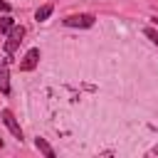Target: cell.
<instances>
[{
    "instance_id": "cell-1",
    "label": "cell",
    "mask_w": 158,
    "mask_h": 158,
    "mask_svg": "<svg viewBox=\"0 0 158 158\" xmlns=\"http://www.w3.org/2000/svg\"><path fill=\"white\" fill-rule=\"evenodd\" d=\"M22 37H25V27L22 25H12L10 32H7V40H5V52L7 54H15L17 47L22 44Z\"/></svg>"
},
{
    "instance_id": "cell-11",
    "label": "cell",
    "mask_w": 158,
    "mask_h": 158,
    "mask_svg": "<svg viewBox=\"0 0 158 158\" xmlns=\"http://www.w3.org/2000/svg\"><path fill=\"white\" fill-rule=\"evenodd\" d=\"M2 146H5V141H2V138H0V148H2Z\"/></svg>"
},
{
    "instance_id": "cell-7",
    "label": "cell",
    "mask_w": 158,
    "mask_h": 158,
    "mask_svg": "<svg viewBox=\"0 0 158 158\" xmlns=\"http://www.w3.org/2000/svg\"><path fill=\"white\" fill-rule=\"evenodd\" d=\"M49 15H52V5H42V7L35 12V20H37V22H44Z\"/></svg>"
},
{
    "instance_id": "cell-3",
    "label": "cell",
    "mask_w": 158,
    "mask_h": 158,
    "mask_svg": "<svg viewBox=\"0 0 158 158\" xmlns=\"http://www.w3.org/2000/svg\"><path fill=\"white\" fill-rule=\"evenodd\" d=\"M0 118H2V123L10 128V133H12L17 141H22V128H20V123H17L15 114H12L10 109H2V111H0Z\"/></svg>"
},
{
    "instance_id": "cell-8",
    "label": "cell",
    "mask_w": 158,
    "mask_h": 158,
    "mask_svg": "<svg viewBox=\"0 0 158 158\" xmlns=\"http://www.w3.org/2000/svg\"><path fill=\"white\" fill-rule=\"evenodd\" d=\"M12 25H15V20H12L10 15H2V17H0V32H10Z\"/></svg>"
},
{
    "instance_id": "cell-2",
    "label": "cell",
    "mask_w": 158,
    "mask_h": 158,
    "mask_svg": "<svg viewBox=\"0 0 158 158\" xmlns=\"http://www.w3.org/2000/svg\"><path fill=\"white\" fill-rule=\"evenodd\" d=\"M62 22H64L67 27H81V30H86V27H94L96 17H94L91 12H79V15H67Z\"/></svg>"
},
{
    "instance_id": "cell-5",
    "label": "cell",
    "mask_w": 158,
    "mask_h": 158,
    "mask_svg": "<svg viewBox=\"0 0 158 158\" xmlns=\"http://www.w3.org/2000/svg\"><path fill=\"white\" fill-rule=\"evenodd\" d=\"M0 91L2 94H10V74H7V67L0 64Z\"/></svg>"
},
{
    "instance_id": "cell-6",
    "label": "cell",
    "mask_w": 158,
    "mask_h": 158,
    "mask_svg": "<svg viewBox=\"0 0 158 158\" xmlns=\"http://www.w3.org/2000/svg\"><path fill=\"white\" fill-rule=\"evenodd\" d=\"M35 146H37V151H40V153H44L47 158H54V151H52V146H49L44 138H35Z\"/></svg>"
},
{
    "instance_id": "cell-4",
    "label": "cell",
    "mask_w": 158,
    "mask_h": 158,
    "mask_svg": "<svg viewBox=\"0 0 158 158\" xmlns=\"http://www.w3.org/2000/svg\"><path fill=\"white\" fill-rule=\"evenodd\" d=\"M37 64H40V49H37V47H32V49H30V52L22 57V62H20V69H22V72H32Z\"/></svg>"
},
{
    "instance_id": "cell-9",
    "label": "cell",
    "mask_w": 158,
    "mask_h": 158,
    "mask_svg": "<svg viewBox=\"0 0 158 158\" xmlns=\"http://www.w3.org/2000/svg\"><path fill=\"white\" fill-rule=\"evenodd\" d=\"M143 35H146L156 47H158V30H156V27H146V30H143Z\"/></svg>"
},
{
    "instance_id": "cell-10",
    "label": "cell",
    "mask_w": 158,
    "mask_h": 158,
    "mask_svg": "<svg viewBox=\"0 0 158 158\" xmlns=\"http://www.w3.org/2000/svg\"><path fill=\"white\" fill-rule=\"evenodd\" d=\"M0 12H10V2L7 0H0Z\"/></svg>"
},
{
    "instance_id": "cell-12",
    "label": "cell",
    "mask_w": 158,
    "mask_h": 158,
    "mask_svg": "<svg viewBox=\"0 0 158 158\" xmlns=\"http://www.w3.org/2000/svg\"><path fill=\"white\" fill-rule=\"evenodd\" d=\"M153 22H156V25H158V17H153Z\"/></svg>"
}]
</instances>
